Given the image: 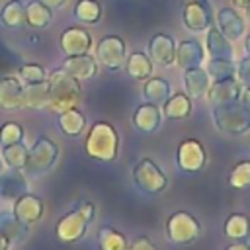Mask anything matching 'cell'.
I'll return each mask as SVG.
<instances>
[{
	"mask_svg": "<svg viewBox=\"0 0 250 250\" xmlns=\"http://www.w3.org/2000/svg\"><path fill=\"white\" fill-rule=\"evenodd\" d=\"M166 236L180 246L191 244L201 236V223L189 211H176L166 219Z\"/></svg>",
	"mask_w": 250,
	"mask_h": 250,
	"instance_id": "52a82bcc",
	"label": "cell"
},
{
	"mask_svg": "<svg viewBox=\"0 0 250 250\" xmlns=\"http://www.w3.org/2000/svg\"><path fill=\"white\" fill-rule=\"evenodd\" d=\"M209 86H211V76H209L207 68L193 66V68L184 70V88H186V94L191 100L203 98L207 94Z\"/></svg>",
	"mask_w": 250,
	"mask_h": 250,
	"instance_id": "ffe728a7",
	"label": "cell"
},
{
	"mask_svg": "<svg viewBox=\"0 0 250 250\" xmlns=\"http://www.w3.org/2000/svg\"><path fill=\"white\" fill-rule=\"evenodd\" d=\"M182 21L184 25L193 31V33H199V31H207L211 25H213V12H211V6L207 4H201V2H193V0H188L184 4V10H182Z\"/></svg>",
	"mask_w": 250,
	"mask_h": 250,
	"instance_id": "7c38bea8",
	"label": "cell"
},
{
	"mask_svg": "<svg viewBox=\"0 0 250 250\" xmlns=\"http://www.w3.org/2000/svg\"><path fill=\"white\" fill-rule=\"evenodd\" d=\"M0 232L14 244L21 242L27 232H29V227L23 225L20 219H16V215L12 211H0Z\"/></svg>",
	"mask_w": 250,
	"mask_h": 250,
	"instance_id": "4316f807",
	"label": "cell"
},
{
	"mask_svg": "<svg viewBox=\"0 0 250 250\" xmlns=\"http://www.w3.org/2000/svg\"><path fill=\"white\" fill-rule=\"evenodd\" d=\"M57 160H59V146H57V143L51 141L49 137L41 135V137L35 139V143L29 148L23 172L29 178H39V176L47 174L57 164Z\"/></svg>",
	"mask_w": 250,
	"mask_h": 250,
	"instance_id": "5b68a950",
	"label": "cell"
},
{
	"mask_svg": "<svg viewBox=\"0 0 250 250\" xmlns=\"http://www.w3.org/2000/svg\"><path fill=\"white\" fill-rule=\"evenodd\" d=\"M51 21H53V10L47 8L43 2L31 0L25 4V25H29L31 29H43L51 25Z\"/></svg>",
	"mask_w": 250,
	"mask_h": 250,
	"instance_id": "f1b7e54d",
	"label": "cell"
},
{
	"mask_svg": "<svg viewBox=\"0 0 250 250\" xmlns=\"http://www.w3.org/2000/svg\"><path fill=\"white\" fill-rule=\"evenodd\" d=\"M127 45L119 35H104L96 45V61L109 72H117L125 66Z\"/></svg>",
	"mask_w": 250,
	"mask_h": 250,
	"instance_id": "ba28073f",
	"label": "cell"
},
{
	"mask_svg": "<svg viewBox=\"0 0 250 250\" xmlns=\"http://www.w3.org/2000/svg\"><path fill=\"white\" fill-rule=\"evenodd\" d=\"M57 125H59V131L62 135H66V137H78L86 129V115L78 107H70V109L59 113Z\"/></svg>",
	"mask_w": 250,
	"mask_h": 250,
	"instance_id": "d4e9b609",
	"label": "cell"
},
{
	"mask_svg": "<svg viewBox=\"0 0 250 250\" xmlns=\"http://www.w3.org/2000/svg\"><path fill=\"white\" fill-rule=\"evenodd\" d=\"M207 164V150L197 139H184L176 148V166L186 174H197Z\"/></svg>",
	"mask_w": 250,
	"mask_h": 250,
	"instance_id": "9c48e42d",
	"label": "cell"
},
{
	"mask_svg": "<svg viewBox=\"0 0 250 250\" xmlns=\"http://www.w3.org/2000/svg\"><path fill=\"white\" fill-rule=\"evenodd\" d=\"M207 72L211 80H223L236 76V62L230 59H211L207 64Z\"/></svg>",
	"mask_w": 250,
	"mask_h": 250,
	"instance_id": "e575fe53",
	"label": "cell"
},
{
	"mask_svg": "<svg viewBox=\"0 0 250 250\" xmlns=\"http://www.w3.org/2000/svg\"><path fill=\"white\" fill-rule=\"evenodd\" d=\"M217 23H219V29L221 33L230 39V41H236L244 35V20L238 16V12L232 8V6H225L219 10L217 14Z\"/></svg>",
	"mask_w": 250,
	"mask_h": 250,
	"instance_id": "44dd1931",
	"label": "cell"
},
{
	"mask_svg": "<svg viewBox=\"0 0 250 250\" xmlns=\"http://www.w3.org/2000/svg\"><path fill=\"white\" fill-rule=\"evenodd\" d=\"M223 230L230 240H246L250 236V217L244 213H230L223 225Z\"/></svg>",
	"mask_w": 250,
	"mask_h": 250,
	"instance_id": "4dcf8cb0",
	"label": "cell"
},
{
	"mask_svg": "<svg viewBox=\"0 0 250 250\" xmlns=\"http://www.w3.org/2000/svg\"><path fill=\"white\" fill-rule=\"evenodd\" d=\"M170 94H172V88H170V82L166 78L150 76L143 84V98H145V102L162 105L170 98Z\"/></svg>",
	"mask_w": 250,
	"mask_h": 250,
	"instance_id": "484cf974",
	"label": "cell"
},
{
	"mask_svg": "<svg viewBox=\"0 0 250 250\" xmlns=\"http://www.w3.org/2000/svg\"><path fill=\"white\" fill-rule=\"evenodd\" d=\"M84 152L100 162H113L119 154V133L107 121H96L84 139Z\"/></svg>",
	"mask_w": 250,
	"mask_h": 250,
	"instance_id": "3957f363",
	"label": "cell"
},
{
	"mask_svg": "<svg viewBox=\"0 0 250 250\" xmlns=\"http://www.w3.org/2000/svg\"><path fill=\"white\" fill-rule=\"evenodd\" d=\"M0 23L8 29H21L25 25V4L21 0H10L0 10Z\"/></svg>",
	"mask_w": 250,
	"mask_h": 250,
	"instance_id": "f546056e",
	"label": "cell"
},
{
	"mask_svg": "<svg viewBox=\"0 0 250 250\" xmlns=\"http://www.w3.org/2000/svg\"><path fill=\"white\" fill-rule=\"evenodd\" d=\"M191 113V98L186 92L170 94V98L162 104V115L168 119H186Z\"/></svg>",
	"mask_w": 250,
	"mask_h": 250,
	"instance_id": "83f0119b",
	"label": "cell"
},
{
	"mask_svg": "<svg viewBox=\"0 0 250 250\" xmlns=\"http://www.w3.org/2000/svg\"><path fill=\"white\" fill-rule=\"evenodd\" d=\"M47 70L45 66L37 64V62H21L18 66V76L21 78L23 84H35V82H43L47 80Z\"/></svg>",
	"mask_w": 250,
	"mask_h": 250,
	"instance_id": "8d00e7d4",
	"label": "cell"
},
{
	"mask_svg": "<svg viewBox=\"0 0 250 250\" xmlns=\"http://www.w3.org/2000/svg\"><path fill=\"white\" fill-rule=\"evenodd\" d=\"M96 240H98L100 250H127V244H129L123 232H119L107 225H102L98 229Z\"/></svg>",
	"mask_w": 250,
	"mask_h": 250,
	"instance_id": "1f68e13d",
	"label": "cell"
},
{
	"mask_svg": "<svg viewBox=\"0 0 250 250\" xmlns=\"http://www.w3.org/2000/svg\"><path fill=\"white\" fill-rule=\"evenodd\" d=\"M2 164H4V162H2V154H0V172H2Z\"/></svg>",
	"mask_w": 250,
	"mask_h": 250,
	"instance_id": "f907efd6",
	"label": "cell"
},
{
	"mask_svg": "<svg viewBox=\"0 0 250 250\" xmlns=\"http://www.w3.org/2000/svg\"><path fill=\"white\" fill-rule=\"evenodd\" d=\"M39 2H43L47 8H51V10H55V8H62L64 4H66V0H39Z\"/></svg>",
	"mask_w": 250,
	"mask_h": 250,
	"instance_id": "7bdbcfd3",
	"label": "cell"
},
{
	"mask_svg": "<svg viewBox=\"0 0 250 250\" xmlns=\"http://www.w3.org/2000/svg\"><path fill=\"white\" fill-rule=\"evenodd\" d=\"M236 80L242 86H250V55L236 62Z\"/></svg>",
	"mask_w": 250,
	"mask_h": 250,
	"instance_id": "ab89813d",
	"label": "cell"
},
{
	"mask_svg": "<svg viewBox=\"0 0 250 250\" xmlns=\"http://www.w3.org/2000/svg\"><path fill=\"white\" fill-rule=\"evenodd\" d=\"M203 59H205V51L197 39H184L180 41V45H176V64L182 70L201 66Z\"/></svg>",
	"mask_w": 250,
	"mask_h": 250,
	"instance_id": "d6986e66",
	"label": "cell"
},
{
	"mask_svg": "<svg viewBox=\"0 0 250 250\" xmlns=\"http://www.w3.org/2000/svg\"><path fill=\"white\" fill-rule=\"evenodd\" d=\"M23 127L21 123L18 121H6L2 127H0V145L2 146H8V145H14V143H21L23 141Z\"/></svg>",
	"mask_w": 250,
	"mask_h": 250,
	"instance_id": "74e56055",
	"label": "cell"
},
{
	"mask_svg": "<svg viewBox=\"0 0 250 250\" xmlns=\"http://www.w3.org/2000/svg\"><path fill=\"white\" fill-rule=\"evenodd\" d=\"M211 117L217 131L223 135L240 137L250 131V109L240 100L213 105Z\"/></svg>",
	"mask_w": 250,
	"mask_h": 250,
	"instance_id": "277c9868",
	"label": "cell"
},
{
	"mask_svg": "<svg viewBox=\"0 0 250 250\" xmlns=\"http://www.w3.org/2000/svg\"><path fill=\"white\" fill-rule=\"evenodd\" d=\"M23 88L20 76L4 74L0 76V109L4 111H16L23 107Z\"/></svg>",
	"mask_w": 250,
	"mask_h": 250,
	"instance_id": "4fadbf2b",
	"label": "cell"
},
{
	"mask_svg": "<svg viewBox=\"0 0 250 250\" xmlns=\"http://www.w3.org/2000/svg\"><path fill=\"white\" fill-rule=\"evenodd\" d=\"M29 184H27V176L23 170H16L10 168L8 172L0 174V197L6 201H14L20 195H23L27 191Z\"/></svg>",
	"mask_w": 250,
	"mask_h": 250,
	"instance_id": "ac0fdd59",
	"label": "cell"
},
{
	"mask_svg": "<svg viewBox=\"0 0 250 250\" xmlns=\"http://www.w3.org/2000/svg\"><path fill=\"white\" fill-rule=\"evenodd\" d=\"M127 250H158V246L148 236L141 234V236H135L131 244H127Z\"/></svg>",
	"mask_w": 250,
	"mask_h": 250,
	"instance_id": "60d3db41",
	"label": "cell"
},
{
	"mask_svg": "<svg viewBox=\"0 0 250 250\" xmlns=\"http://www.w3.org/2000/svg\"><path fill=\"white\" fill-rule=\"evenodd\" d=\"M72 18L78 23H98L102 20V4L98 0H78L72 8Z\"/></svg>",
	"mask_w": 250,
	"mask_h": 250,
	"instance_id": "d6a6232c",
	"label": "cell"
},
{
	"mask_svg": "<svg viewBox=\"0 0 250 250\" xmlns=\"http://www.w3.org/2000/svg\"><path fill=\"white\" fill-rule=\"evenodd\" d=\"M47 82H49V105H47L49 111L59 115L78 105L82 96L80 80H76L62 68H55L47 74Z\"/></svg>",
	"mask_w": 250,
	"mask_h": 250,
	"instance_id": "6da1fadb",
	"label": "cell"
},
{
	"mask_svg": "<svg viewBox=\"0 0 250 250\" xmlns=\"http://www.w3.org/2000/svg\"><path fill=\"white\" fill-rule=\"evenodd\" d=\"M27 154H29V148L21 143H14V145H8V146H2V162L8 166V168H16V170H23L25 162H27Z\"/></svg>",
	"mask_w": 250,
	"mask_h": 250,
	"instance_id": "836d02e7",
	"label": "cell"
},
{
	"mask_svg": "<svg viewBox=\"0 0 250 250\" xmlns=\"http://www.w3.org/2000/svg\"><path fill=\"white\" fill-rule=\"evenodd\" d=\"M244 51H246V55H250V33L244 39Z\"/></svg>",
	"mask_w": 250,
	"mask_h": 250,
	"instance_id": "7dc6e473",
	"label": "cell"
},
{
	"mask_svg": "<svg viewBox=\"0 0 250 250\" xmlns=\"http://www.w3.org/2000/svg\"><path fill=\"white\" fill-rule=\"evenodd\" d=\"M205 47L211 59H234V49L230 45V39H227L219 27L211 25L205 35Z\"/></svg>",
	"mask_w": 250,
	"mask_h": 250,
	"instance_id": "7402d4cb",
	"label": "cell"
},
{
	"mask_svg": "<svg viewBox=\"0 0 250 250\" xmlns=\"http://www.w3.org/2000/svg\"><path fill=\"white\" fill-rule=\"evenodd\" d=\"M131 176H133L135 188L148 195L162 193L168 188V176L162 172V168L152 158H141L135 164Z\"/></svg>",
	"mask_w": 250,
	"mask_h": 250,
	"instance_id": "8992f818",
	"label": "cell"
},
{
	"mask_svg": "<svg viewBox=\"0 0 250 250\" xmlns=\"http://www.w3.org/2000/svg\"><path fill=\"white\" fill-rule=\"evenodd\" d=\"M240 94H242V84L236 80V76H232V78L213 80L205 98L211 105H217V104L236 102V100H240Z\"/></svg>",
	"mask_w": 250,
	"mask_h": 250,
	"instance_id": "9a60e30c",
	"label": "cell"
},
{
	"mask_svg": "<svg viewBox=\"0 0 250 250\" xmlns=\"http://www.w3.org/2000/svg\"><path fill=\"white\" fill-rule=\"evenodd\" d=\"M240 102L250 109V86H244L242 88V94H240Z\"/></svg>",
	"mask_w": 250,
	"mask_h": 250,
	"instance_id": "ee69618b",
	"label": "cell"
},
{
	"mask_svg": "<svg viewBox=\"0 0 250 250\" xmlns=\"http://www.w3.org/2000/svg\"><path fill=\"white\" fill-rule=\"evenodd\" d=\"M10 248H12V242L0 232V250H10Z\"/></svg>",
	"mask_w": 250,
	"mask_h": 250,
	"instance_id": "f6af8a7d",
	"label": "cell"
},
{
	"mask_svg": "<svg viewBox=\"0 0 250 250\" xmlns=\"http://www.w3.org/2000/svg\"><path fill=\"white\" fill-rule=\"evenodd\" d=\"M59 49L66 57L84 55V53H88L92 49V35H90L88 29H84L80 25L66 27L59 37Z\"/></svg>",
	"mask_w": 250,
	"mask_h": 250,
	"instance_id": "8fae6325",
	"label": "cell"
},
{
	"mask_svg": "<svg viewBox=\"0 0 250 250\" xmlns=\"http://www.w3.org/2000/svg\"><path fill=\"white\" fill-rule=\"evenodd\" d=\"M229 186L232 189L250 188V160H240L232 166V170L229 174Z\"/></svg>",
	"mask_w": 250,
	"mask_h": 250,
	"instance_id": "d590c367",
	"label": "cell"
},
{
	"mask_svg": "<svg viewBox=\"0 0 250 250\" xmlns=\"http://www.w3.org/2000/svg\"><path fill=\"white\" fill-rule=\"evenodd\" d=\"M193 2H201V4H207V6H211V4H209V0H193Z\"/></svg>",
	"mask_w": 250,
	"mask_h": 250,
	"instance_id": "c3c4849f",
	"label": "cell"
},
{
	"mask_svg": "<svg viewBox=\"0 0 250 250\" xmlns=\"http://www.w3.org/2000/svg\"><path fill=\"white\" fill-rule=\"evenodd\" d=\"M232 2V8H242V10H246L248 6H250V0H230Z\"/></svg>",
	"mask_w": 250,
	"mask_h": 250,
	"instance_id": "bcb514c9",
	"label": "cell"
},
{
	"mask_svg": "<svg viewBox=\"0 0 250 250\" xmlns=\"http://www.w3.org/2000/svg\"><path fill=\"white\" fill-rule=\"evenodd\" d=\"M62 70H66L70 76H74L76 80H92L98 70H100V64L96 61V57L84 53V55H72V57H66L62 61Z\"/></svg>",
	"mask_w": 250,
	"mask_h": 250,
	"instance_id": "e0dca14e",
	"label": "cell"
},
{
	"mask_svg": "<svg viewBox=\"0 0 250 250\" xmlns=\"http://www.w3.org/2000/svg\"><path fill=\"white\" fill-rule=\"evenodd\" d=\"M96 217V203L80 201L68 213H64L55 225V236L62 244H74L82 240L88 232L90 223Z\"/></svg>",
	"mask_w": 250,
	"mask_h": 250,
	"instance_id": "7a4b0ae2",
	"label": "cell"
},
{
	"mask_svg": "<svg viewBox=\"0 0 250 250\" xmlns=\"http://www.w3.org/2000/svg\"><path fill=\"white\" fill-rule=\"evenodd\" d=\"M152 61L146 53L143 51H135L131 55H127L125 59V72L133 78V80H139V82H145L146 78L152 76Z\"/></svg>",
	"mask_w": 250,
	"mask_h": 250,
	"instance_id": "603a6c76",
	"label": "cell"
},
{
	"mask_svg": "<svg viewBox=\"0 0 250 250\" xmlns=\"http://www.w3.org/2000/svg\"><path fill=\"white\" fill-rule=\"evenodd\" d=\"M131 121H133L137 131H141V133H154L160 127V123H162V109L156 104L143 102L133 111Z\"/></svg>",
	"mask_w": 250,
	"mask_h": 250,
	"instance_id": "2e32d148",
	"label": "cell"
},
{
	"mask_svg": "<svg viewBox=\"0 0 250 250\" xmlns=\"http://www.w3.org/2000/svg\"><path fill=\"white\" fill-rule=\"evenodd\" d=\"M146 51L150 61L160 66H170L176 62V41L168 33H154L148 39Z\"/></svg>",
	"mask_w": 250,
	"mask_h": 250,
	"instance_id": "5bb4252c",
	"label": "cell"
},
{
	"mask_svg": "<svg viewBox=\"0 0 250 250\" xmlns=\"http://www.w3.org/2000/svg\"><path fill=\"white\" fill-rule=\"evenodd\" d=\"M20 64H21L20 55L14 53L12 49H8L6 45L0 43V76L8 74L10 70H18Z\"/></svg>",
	"mask_w": 250,
	"mask_h": 250,
	"instance_id": "f35d334b",
	"label": "cell"
},
{
	"mask_svg": "<svg viewBox=\"0 0 250 250\" xmlns=\"http://www.w3.org/2000/svg\"><path fill=\"white\" fill-rule=\"evenodd\" d=\"M246 16H248V21H250V6L246 8Z\"/></svg>",
	"mask_w": 250,
	"mask_h": 250,
	"instance_id": "681fc988",
	"label": "cell"
},
{
	"mask_svg": "<svg viewBox=\"0 0 250 250\" xmlns=\"http://www.w3.org/2000/svg\"><path fill=\"white\" fill-rule=\"evenodd\" d=\"M49 105V82H35V84H25L23 88V107L41 111L47 109Z\"/></svg>",
	"mask_w": 250,
	"mask_h": 250,
	"instance_id": "cb8c5ba5",
	"label": "cell"
},
{
	"mask_svg": "<svg viewBox=\"0 0 250 250\" xmlns=\"http://www.w3.org/2000/svg\"><path fill=\"white\" fill-rule=\"evenodd\" d=\"M12 213L16 215V219H20L23 225L33 227L35 223L41 221L43 213H45V203L39 195L25 191L23 195H20L18 199L12 201Z\"/></svg>",
	"mask_w": 250,
	"mask_h": 250,
	"instance_id": "30bf717a",
	"label": "cell"
},
{
	"mask_svg": "<svg viewBox=\"0 0 250 250\" xmlns=\"http://www.w3.org/2000/svg\"><path fill=\"white\" fill-rule=\"evenodd\" d=\"M225 250H250V244L244 240H232Z\"/></svg>",
	"mask_w": 250,
	"mask_h": 250,
	"instance_id": "b9f144b4",
	"label": "cell"
}]
</instances>
